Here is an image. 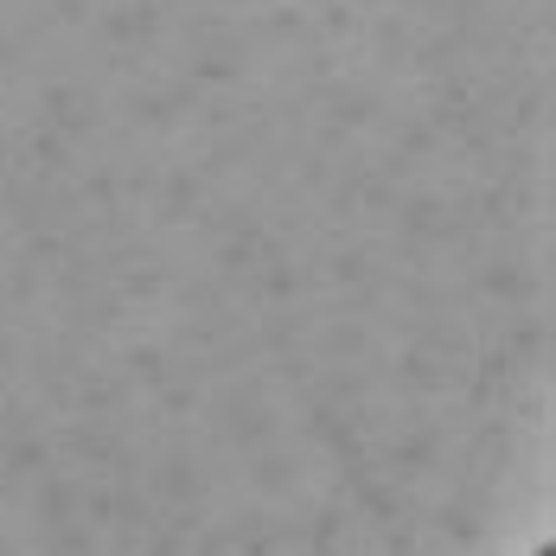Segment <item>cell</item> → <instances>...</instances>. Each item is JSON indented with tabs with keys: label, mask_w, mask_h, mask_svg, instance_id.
<instances>
[{
	"label": "cell",
	"mask_w": 556,
	"mask_h": 556,
	"mask_svg": "<svg viewBox=\"0 0 556 556\" xmlns=\"http://www.w3.org/2000/svg\"><path fill=\"white\" fill-rule=\"evenodd\" d=\"M538 556H556V544H538Z\"/></svg>",
	"instance_id": "cell-1"
}]
</instances>
